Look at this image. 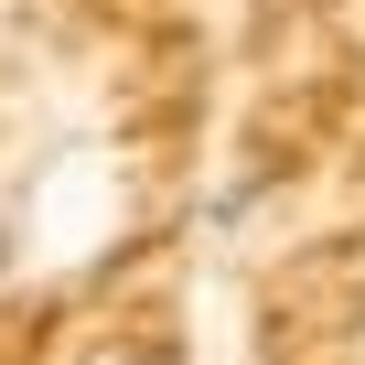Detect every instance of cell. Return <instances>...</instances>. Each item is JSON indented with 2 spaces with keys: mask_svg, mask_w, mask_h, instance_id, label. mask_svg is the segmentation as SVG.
<instances>
[{
  "mask_svg": "<svg viewBox=\"0 0 365 365\" xmlns=\"http://www.w3.org/2000/svg\"><path fill=\"white\" fill-rule=\"evenodd\" d=\"M97 365H172V354H97Z\"/></svg>",
  "mask_w": 365,
  "mask_h": 365,
  "instance_id": "cell-1",
  "label": "cell"
}]
</instances>
